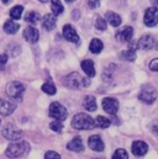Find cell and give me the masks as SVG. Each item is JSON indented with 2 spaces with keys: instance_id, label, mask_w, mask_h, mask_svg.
<instances>
[{
  "instance_id": "cell-1",
  "label": "cell",
  "mask_w": 158,
  "mask_h": 159,
  "mask_svg": "<svg viewBox=\"0 0 158 159\" xmlns=\"http://www.w3.org/2000/svg\"><path fill=\"white\" fill-rule=\"evenodd\" d=\"M30 152V144L25 141H17V142H11L6 151H5V156L7 158H21L27 156Z\"/></svg>"
},
{
  "instance_id": "cell-2",
  "label": "cell",
  "mask_w": 158,
  "mask_h": 159,
  "mask_svg": "<svg viewBox=\"0 0 158 159\" xmlns=\"http://www.w3.org/2000/svg\"><path fill=\"white\" fill-rule=\"evenodd\" d=\"M72 127L76 129H91L95 127V121L86 114H77L72 120Z\"/></svg>"
},
{
  "instance_id": "cell-3",
  "label": "cell",
  "mask_w": 158,
  "mask_h": 159,
  "mask_svg": "<svg viewBox=\"0 0 158 159\" xmlns=\"http://www.w3.org/2000/svg\"><path fill=\"white\" fill-rule=\"evenodd\" d=\"M64 84L71 88V89H80V88H84V86H88L90 84V81L88 79H84L79 75L78 73L73 72L71 73L69 75H67L64 78Z\"/></svg>"
},
{
  "instance_id": "cell-4",
  "label": "cell",
  "mask_w": 158,
  "mask_h": 159,
  "mask_svg": "<svg viewBox=\"0 0 158 159\" xmlns=\"http://www.w3.org/2000/svg\"><path fill=\"white\" fill-rule=\"evenodd\" d=\"M6 93L10 98L16 99V100H21L22 94L25 93V85L20 81H10L6 85Z\"/></svg>"
},
{
  "instance_id": "cell-5",
  "label": "cell",
  "mask_w": 158,
  "mask_h": 159,
  "mask_svg": "<svg viewBox=\"0 0 158 159\" xmlns=\"http://www.w3.org/2000/svg\"><path fill=\"white\" fill-rule=\"evenodd\" d=\"M138 99L145 104H152L157 99V90L152 85H145L138 94Z\"/></svg>"
},
{
  "instance_id": "cell-6",
  "label": "cell",
  "mask_w": 158,
  "mask_h": 159,
  "mask_svg": "<svg viewBox=\"0 0 158 159\" xmlns=\"http://www.w3.org/2000/svg\"><path fill=\"white\" fill-rule=\"evenodd\" d=\"M48 112H49L51 117H53L56 121H61V122L67 119V115H68L66 107L63 105H61L59 102H56V101L49 105V111Z\"/></svg>"
},
{
  "instance_id": "cell-7",
  "label": "cell",
  "mask_w": 158,
  "mask_h": 159,
  "mask_svg": "<svg viewBox=\"0 0 158 159\" xmlns=\"http://www.w3.org/2000/svg\"><path fill=\"white\" fill-rule=\"evenodd\" d=\"M1 133H2V136H4L6 139H9V141H11V142H17V141L22 137V131L19 129L17 127H15V126L11 125V123H7V125L2 128Z\"/></svg>"
},
{
  "instance_id": "cell-8",
  "label": "cell",
  "mask_w": 158,
  "mask_h": 159,
  "mask_svg": "<svg viewBox=\"0 0 158 159\" xmlns=\"http://www.w3.org/2000/svg\"><path fill=\"white\" fill-rule=\"evenodd\" d=\"M101 105L104 111L108 112L109 115H116V112L118 111V101L114 98H105Z\"/></svg>"
},
{
  "instance_id": "cell-9",
  "label": "cell",
  "mask_w": 158,
  "mask_h": 159,
  "mask_svg": "<svg viewBox=\"0 0 158 159\" xmlns=\"http://www.w3.org/2000/svg\"><path fill=\"white\" fill-rule=\"evenodd\" d=\"M145 24L148 27H153L158 24V10L156 7H148L145 12Z\"/></svg>"
},
{
  "instance_id": "cell-10",
  "label": "cell",
  "mask_w": 158,
  "mask_h": 159,
  "mask_svg": "<svg viewBox=\"0 0 158 159\" xmlns=\"http://www.w3.org/2000/svg\"><path fill=\"white\" fill-rule=\"evenodd\" d=\"M131 151L135 156L137 157H141V156H145L148 151V146L143 142V141H135L131 146Z\"/></svg>"
},
{
  "instance_id": "cell-11",
  "label": "cell",
  "mask_w": 158,
  "mask_h": 159,
  "mask_svg": "<svg viewBox=\"0 0 158 159\" xmlns=\"http://www.w3.org/2000/svg\"><path fill=\"white\" fill-rule=\"evenodd\" d=\"M16 109V105L9 100L5 99H0V114L2 116H9L11 115Z\"/></svg>"
},
{
  "instance_id": "cell-12",
  "label": "cell",
  "mask_w": 158,
  "mask_h": 159,
  "mask_svg": "<svg viewBox=\"0 0 158 159\" xmlns=\"http://www.w3.org/2000/svg\"><path fill=\"white\" fill-rule=\"evenodd\" d=\"M88 144H89V147H90L93 151H95V152H103V151H104V142H103V139H101L99 136H96V134L89 137Z\"/></svg>"
},
{
  "instance_id": "cell-13",
  "label": "cell",
  "mask_w": 158,
  "mask_h": 159,
  "mask_svg": "<svg viewBox=\"0 0 158 159\" xmlns=\"http://www.w3.org/2000/svg\"><path fill=\"white\" fill-rule=\"evenodd\" d=\"M63 36H64L66 40L69 41V42H74V43H78L79 42L78 34L76 32V30L71 25H66L63 27Z\"/></svg>"
},
{
  "instance_id": "cell-14",
  "label": "cell",
  "mask_w": 158,
  "mask_h": 159,
  "mask_svg": "<svg viewBox=\"0 0 158 159\" xmlns=\"http://www.w3.org/2000/svg\"><path fill=\"white\" fill-rule=\"evenodd\" d=\"M133 36V29L131 26H126L116 34V39L121 42H130Z\"/></svg>"
},
{
  "instance_id": "cell-15",
  "label": "cell",
  "mask_w": 158,
  "mask_h": 159,
  "mask_svg": "<svg viewBox=\"0 0 158 159\" xmlns=\"http://www.w3.org/2000/svg\"><path fill=\"white\" fill-rule=\"evenodd\" d=\"M24 37H25V40L27 41V42H30V43H35V42H37V41H39V37H40L39 31H37L35 27L29 26V27H26V29H25Z\"/></svg>"
},
{
  "instance_id": "cell-16",
  "label": "cell",
  "mask_w": 158,
  "mask_h": 159,
  "mask_svg": "<svg viewBox=\"0 0 158 159\" xmlns=\"http://www.w3.org/2000/svg\"><path fill=\"white\" fill-rule=\"evenodd\" d=\"M153 43H155L153 37L150 36V35H145V36H142L140 40L137 41V46L140 48H142V49H146V51L151 49L153 47Z\"/></svg>"
},
{
  "instance_id": "cell-17",
  "label": "cell",
  "mask_w": 158,
  "mask_h": 159,
  "mask_svg": "<svg viewBox=\"0 0 158 159\" xmlns=\"http://www.w3.org/2000/svg\"><path fill=\"white\" fill-rule=\"evenodd\" d=\"M67 148L69 151H73V152H83L84 149V146H83V141L79 138V137H74L71 142H68L67 144Z\"/></svg>"
},
{
  "instance_id": "cell-18",
  "label": "cell",
  "mask_w": 158,
  "mask_h": 159,
  "mask_svg": "<svg viewBox=\"0 0 158 159\" xmlns=\"http://www.w3.org/2000/svg\"><path fill=\"white\" fill-rule=\"evenodd\" d=\"M81 69L85 72V74L88 75V77H94L95 75V69H94V62L93 61H90V59H85V61H83L81 62Z\"/></svg>"
},
{
  "instance_id": "cell-19",
  "label": "cell",
  "mask_w": 158,
  "mask_h": 159,
  "mask_svg": "<svg viewBox=\"0 0 158 159\" xmlns=\"http://www.w3.org/2000/svg\"><path fill=\"white\" fill-rule=\"evenodd\" d=\"M56 26V17L54 15L52 14H47L44 17H43V27L47 30V31H51L53 30Z\"/></svg>"
},
{
  "instance_id": "cell-20",
  "label": "cell",
  "mask_w": 158,
  "mask_h": 159,
  "mask_svg": "<svg viewBox=\"0 0 158 159\" xmlns=\"http://www.w3.org/2000/svg\"><path fill=\"white\" fill-rule=\"evenodd\" d=\"M19 29H20L19 24H16V22H14V21H11V20L5 21V24H4V31H5L6 34H9V35L16 34V31H17Z\"/></svg>"
},
{
  "instance_id": "cell-21",
  "label": "cell",
  "mask_w": 158,
  "mask_h": 159,
  "mask_svg": "<svg viewBox=\"0 0 158 159\" xmlns=\"http://www.w3.org/2000/svg\"><path fill=\"white\" fill-rule=\"evenodd\" d=\"M83 106H84L88 111H95V110H96V101H95V98L91 96V95L85 96V99H84V101H83Z\"/></svg>"
},
{
  "instance_id": "cell-22",
  "label": "cell",
  "mask_w": 158,
  "mask_h": 159,
  "mask_svg": "<svg viewBox=\"0 0 158 159\" xmlns=\"http://www.w3.org/2000/svg\"><path fill=\"white\" fill-rule=\"evenodd\" d=\"M106 20H108V22H110V25H113V26H115V27L121 24V17L118 16V14L113 12V11L106 12Z\"/></svg>"
},
{
  "instance_id": "cell-23",
  "label": "cell",
  "mask_w": 158,
  "mask_h": 159,
  "mask_svg": "<svg viewBox=\"0 0 158 159\" xmlns=\"http://www.w3.org/2000/svg\"><path fill=\"white\" fill-rule=\"evenodd\" d=\"M103 47H104L103 46V42L100 40H98V39L91 40L90 44H89V49H90L91 53H99V52H101Z\"/></svg>"
},
{
  "instance_id": "cell-24",
  "label": "cell",
  "mask_w": 158,
  "mask_h": 159,
  "mask_svg": "<svg viewBox=\"0 0 158 159\" xmlns=\"http://www.w3.org/2000/svg\"><path fill=\"white\" fill-rule=\"evenodd\" d=\"M51 9H52V12L54 16L63 12V5L61 4L59 0H51Z\"/></svg>"
},
{
  "instance_id": "cell-25",
  "label": "cell",
  "mask_w": 158,
  "mask_h": 159,
  "mask_svg": "<svg viewBox=\"0 0 158 159\" xmlns=\"http://www.w3.org/2000/svg\"><path fill=\"white\" fill-rule=\"evenodd\" d=\"M111 125L110 120L108 117H104V116H98L95 119V126L96 127H100V128H108L109 126Z\"/></svg>"
},
{
  "instance_id": "cell-26",
  "label": "cell",
  "mask_w": 158,
  "mask_h": 159,
  "mask_svg": "<svg viewBox=\"0 0 158 159\" xmlns=\"http://www.w3.org/2000/svg\"><path fill=\"white\" fill-rule=\"evenodd\" d=\"M42 91L43 93H46V94H48V95H54L56 94V91H57V89H56V86H54V84L53 83H51V81H47V83H44L43 85H42Z\"/></svg>"
},
{
  "instance_id": "cell-27",
  "label": "cell",
  "mask_w": 158,
  "mask_h": 159,
  "mask_svg": "<svg viewBox=\"0 0 158 159\" xmlns=\"http://www.w3.org/2000/svg\"><path fill=\"white\" fill-rule=\"evenodd\" d=\"M22 11H24V7L21 5H16L10 10V16L12 19H15V20H19L21 17V15H22Z\"/></svg>"
},
{
  "instance_id": "cell-28",
  "label": "cell",
  "mask_w": 158,
  "mask_h": 159,
  "mask_svg": "<svg viewBox=\"0 0 158 159\" xmlns=\"http://www.w3.org/2000/svg\"><path fill=\"white\" fill-rule=\"evenodd\" d=\"M25 20H26L27 22H30V24H36L40 20V15L37 12H35V11H30V12L26 14Z\"/></svg>"
},
{
  "instance_id": "cell-29",
  "label": "cell",
  "mask_w": 158,
  "mask_h": 159,
  "mask_svg": "<svg viewBox=\"0 0 158 159\" xmlns=\"http://www.w3.org/2000/svg\"><path fill=\"white\" fill-rule=\"evenodd\" d=\"M111 159H128V156H127V152L122 148L120 149H116L115 153L113 154V158Z\"/></svg>"
},
{
  "instance_id": "cell-30",
  "label": "cell",
  "mask_w": 158,
  "mask_h": 159,
  "mask_svg": "<svg viewBox=\"0 0 158 159\" xmlns=\"http://www.w3.org/2000/svg\"><path fill=\"white\" fill-rule=\"evenodd\" d=\"M122 58L123 59H126V61H130V62H132V61H135L136 59V53L133 52V51H123L122 52Z\"/></svg>"
},
{
  "instance_id": "cell-31",
  "label": "cell",
  "mask_w": 158,
  "mask_h": 159,
  "mask_svg": "<svg viewBox=\"0 0 158 159\" xmlns=\"http://www.w3.org/2000/svg\"><path fill=\"white\" fill-rule=\"evenodd\" d=\"M49 127H51V129L54 131V132H61V131L63 129V125H62L61 121H53V122H51Z\"/></svg>"
},
{
  "instance_id": "cell-32",
  "label": "cell",
  "mask_w": 158,
  "mask_h": 159,
  "mask_svg": "<svg viewBox=\"0 0 158 159\" xmlns=\"http://www.w3.org/2000/svg\"><path fill=\"white\" fill-rule=\"evenodd\" d=\"M95 26H96V29L100 30V31H105V30H106V22H105L101 17H98V19H96Z\"/></svg>"
},
{
  "instance_id": "cell-33",
  "label": "cell",
  "mask_w": 158,
  "mask_h": 159,
  "mask_svg": "<svg viewBox=\"0 0 158 159\" xmlns=\"http://www.w3.org/2000/svg\"><path fill=\"white\" fill-rule=\"evenodd\" d=\"M44 159H61V156L54 151H48L44 154Z\"/></svg>"
},
{
  "instance_id": "cell-34",
  "label": "cell",
  "mask_w": 158,
  "mask_h": 159,
  "mask_svg": "<svg viewBox=\"0 0 158 159\" xmlns=\"http://www.w3.org/2000/svg\"><path fill=\"white\" fill-rule=\"evenodd\" d=\"M150 69L153 70V72H158V58L153 59V61L150 63Z\"/></svg>"
},
{
  "instance_id": "cell-35",
  "label": "cell",
  "mask_w": 158,
  "mask_h": 159,
  "mask_svg": "<svg viewBox=\"0 0 158 159\" xmlns=\"http://www.w3.org/2000/svg\"><path fill=\"white\" fill-rule=\"evenodd\" d=\"M6 62H7V56L6 54H0V69H2L5 67Z\"/></svg>"
},
{
  "instance_id": "cell-36",
  "label": "cell",
  "mask_w": 158,
  "mask_h": 159,
  "mask_svg": "<svg viewBox=\"0 0 158 159\" xmlns=\"http://www.w3.org/2000/svg\"><path fill=\"white\" fill-rule=\"evenodd\" d=\"M88 5H89V7H98L99 5H100V1L99 0H91V1H89L88 2Z\"/></svg>"
},
{
  "instance_id": "cell-37",
  "label": "cell",
  "mask_w": 158,
  "mask_h": 159,
  "mask_svg": "<svg viewBox=\"0 0 158 159\" xmlns=\"http://www.w3.org/2000/svg\"><path fill=\"white\" fill-rule=\"evenodd\" d=\"M152 129H153V132L158 133V121H156V122L152 125Z\"/></svg>"
},
{
  "instance_id": "cell-38",
  "label": "cell",
  "mask_w": 158,
  "mask_h": 159,
  "mask_svg": "<svg viewBox=\"0 0 158 159\" xmlns=\"http://www.w3.org/2000/svg\"><path fill=\"white\" fill-rule=\"evenodd\" d=\"M152 4L155 5V7L158 10V0H152Z\"/></svg>"
},
{
  "instance_id": "cell-39",
  "label": "cell",
  "mask_w": 158,
  "mask_h": 159,
  "mask_svg": "<svg viewBox=\"0 0 158 159\" xmlns=\"http://www.w3.org/2000/svg\"><path fill=\"white\" fill-rule=\"evenodd\" d=\"M9 1H10V0H2V2H4V4H7Z\"/></svg>"
},
{
  "instance_id": "cell-40",
  "label": "cell",
  "mask_w": 158,
  "mask_h": 159,
  "mask_svg": "<svg viewBox=\"0 0 158 159\" xmlns=\"http://www.w3.org/2000/svg\"><path fill=\"white\" fill-rule=\"evenodd\" d=\"M67 2H72V1H74V0H66Z\"/></svg>"
},
{
  "instance_id": "cell-41",
  "label": "cell",
  "mask_w": 158,
  "mask_h": 159,
  "mask_svg": "<svg viewBox=\"0 0 158 159\" xmlns=\"http://www.w3.org/2000/svg\"><path fill=\"white\" fill-rule=\"evenodd\" d=\"M0 123H1V121H0Z\"/></svg>"
}]
</instances>
